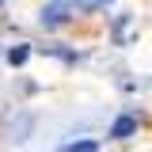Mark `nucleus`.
I'll use <instances>...</instances> for the list:
<instances>
[{"mask_svg": "<svg viewBox=\"0 0 152 152\" xmlns=\"http://www.w3.org/2000/svg\"><path fill=\"white\" fill-rule=\"evenodd\" d=\"M0 4H4V0H0Z\"/></svg>", "mask_w": 152, "mask_h": 152, "instance_id": "6e6552de", "label": "nucleus"}, {"mask_svg": "<svg viewBox=\"0 0 152 152\" xmlns=\"http://www.w3.org/2000/svg\"><path fill=\"white\" fill-rule=\"evenodd\" d=\"M76 4H80V8H88V12H91V8H107V4H114V0H76Z\"/></svg>", "mask_w": 152, "mask_h": 152, "instance_id": "0eeeda50", "label": "nucleus"}, {"mask_svg": "<svg viewBox=\"0 0 152 152\" xmlns=\"http://www.w3.org/2000/svg\"><path fill=\"white\" fill-rule=\"evenodd\" d=\"M133 133H137V114H118V118H114L110 122V129H107V137H110V141H129Z\"/></svg>", "mask_w": 152, "mask_h": 152, "instance_id": "f03ea898", "label": "nucleus"}, {"mask_svg": "<svg viewBox=\"0 0 152 152\" xmlns=\"http://www.w3.org/2000/svg\"><path fill=\"white\" fill-rule=\"evenodd\" d=\"M69 12H72L69 0H53V4H46V8L38 12V23H42L46 31H53V27H61V23H69Z\"/></svg>", "mask_w": 152, "mask_h": 152, "instance_id": "f257e3e1", "label": "nucleus"}, {"mask_svg": "<svg viewBox=\"0 0 152 152\" xmlns=\"http://www.w3.org/2000/svg\"><path fill=\"white\" fill-rule=\"evenodd\" d=\"M31 53H34V50H31V42H15V46H8V50H4V61H8V65H15V69H23V65L31 61Z\"/></svg>", "mask_w": 152, "mask_h": 152, "instance_id": "7ed1b4c3", "label": "nucleus"}, {"mask_svg": "<svg viewBox=\"0 0 152 152\" xmlns=\"http://www.w3.org/2000/svg\"><path fill=\"white\" fill-rule=\"evenodd\" d=\"M42 53H50V57H61L65 65H76V61H80V53H76V50H65L61 42H53V46H42Z\"/></svg>", "mask_w": 152, "mask_h": 152, "instance_id": "20e7f679", "label": "nucleus"}, {"mask_svg": "<svg viewBox=\"0 0 152 152\" xmlns=\"http://www.w3.org/2000/svg\"><path fill=\"white\" fill-rule=\"evenodd\" d=\"M129 23H133L129 12H122V15L114 19V42H118V46H126V31H129Z\"/></svg>", "mask_w": 152, "mask_h": 152, "instance_id": "39448f33", "label": "nucleus"}, {"mask_svg": "<svg viewBox=\"0 0 152 152\" xmlns=\"http://www.w3.org/2000/svg\"><path fill=\"white\" fill-rule=\"evenodd\" d=\"M65 152H99V141H72Z\"/></svg>", "mask_w": 152, "mask_h": 152, "instance_id": "423d86ee", "label": "nucleus"}]
</instances>
